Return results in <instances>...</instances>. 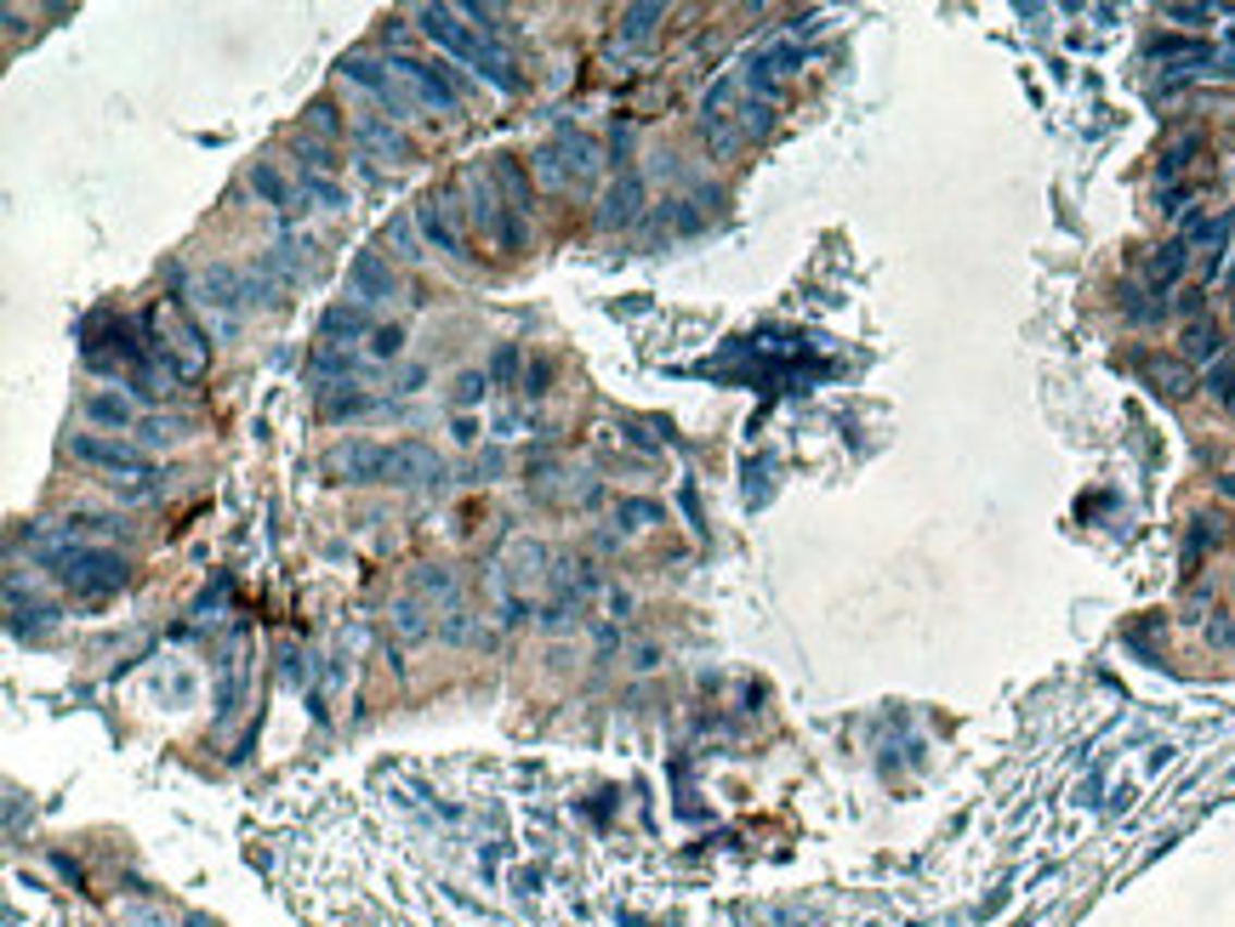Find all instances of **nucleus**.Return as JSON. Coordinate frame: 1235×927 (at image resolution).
Instances as JSON below:
<instances>
[{
    "label": "nucleus",
    "mask_w": 1235,
    "mask_h": 927,
    "mask_svg": "<svg viewBox=\"0 0 1235 927\" xmlns=\"http://www.w3.org/2000/svg\"><path fill=\"white\" fill-rule=\"evenodd\" d=\"M421 35L439 46V52L450 58H462L478 81H490L496 91H518V69L513 58L501 52V46L485 35V29H473V23H462V7H421Z\"/></svg>",
    "instance_id": "obj_1"
},
{
    "label": "nucleus",
    "mask_w": 1235,
    "mask_h": 927,
    "mask_svg": "<svg viewBox=\"0 0 1235 927\" xmlns=\"http://www.w3.org/2000/svg\"><path fill=\"white\" fill-rule=\"evenodd\" d=\"M35 553H40V564L52 569L69 592H81V597H103V592H120L125 581H132L125 558H114L109 546H86V541H69V535H46Z\"/></svg>",
    "instance_id": "obj_2"
},
{
    "label": "nucleus",
    "mask_w": 1235,
    "mask_h": 927,
    "mask_svg": "<svg viewBox=\"0 0 1235 927\" xmlns=\"http://www.w3.org/2000/svg\"><path fill=\"white\" fill-rule=\"evenodd\" d=\"M462 194H467V222L485 234V245L501 250V257H513L524 245V217L508 206V194L496 188V177L473 165V171H462Z\"/></svg>",
    "instance_id": "obj_3"
},
{
    "label": "nucleus",
    "mask_w": 1235,
    "mask_h": 927,
    "mask_svg": "<svg viewBox=\"0 0 1235 927\" xmlns=\"http://www.w3.org/2000/svg\"><path fill=\"white\" fill-rule=\"evenodd\" d=\"M148 324H155V359L171 375H199V370L211 364V342L199 336V324L176 308V302H155Z\"/></svg>",
    "instance_id": "obj_4"
},
{
    "label": "nucleus",
    "mask_w": 1235,
    "mask_h": 927,
    "mask_svg": "<svg viewBox=\"0 0 1235 927\" xmlns=\"http://www.w3.org/2000/svg\"><path fill=\"white\" fill-rule=\"evenodd\" d=\"M325 472L342 479V484H388L393 479V444L347 438L337 449H325Z\"/></svg>",
    "instance_id": "obj_5"
},
{
    "label": "nucleus",
    "mask_w": 1235,
    "mask_h": 927,
    "mask_svg": "<svg viewBox=\"0 0 1235 927\" xmlns=\"http://www.w3.org/2000/svg\"><path fill=\"white\" fill-rule=\"evenodd\" d=\"M416 228L421 239L444 250L450 262H467L473 250H467V228H462V206H456V194H427L421 206H416Z\"/></svg>",
    "instance_id": "obj_6"
},
{
    "label": "nucleus",
    "mask_w": 1235,
    "mask_h": 927,
    "mask_svg": "<svg viewBox=\"0 0 1235 927\" xmlns=\"http://www.w3.org/2000/svg\"><path fill=\"white\" fill-rule=\"evenodd\" d=\"M69 449H74V461H86V467H103V472H114V479H137V484H155V461H148V456H137L132 444H109V438H91V433H81V438H69Z\"/></svg>",
    "instance_id": "obj_7"
},
{
    "label": "nucleus",
    "mask_w": 1235,
    "mask_h": 927,
    "mask_svg": "<svg viewBox=\"0 0 1235 927\" xmlns=\"http://www.w3.org/2000/svg\"><path fill=\"white\" fill-rule=\"evenodd\" d=\"M393 74L405 81V91L416 97L421 109H439V114H456L462 109V97L456 86H450V74L439 63H421V58H393Z\"/></svg>",
    "instance_id": "obj_8"
},
{
    "label": "nucleus",
    "mask_w": 1235,
    "mask_h": 927,
    "mask_svg": "<svg viewBox=\"0 0 1235 927\" xmlns=\"http://www.w3.org/2000/svg\"><path fill=\"white\" fill-rule=\"evenodd\" d=\"M342 81H353V86L370 91V97H382L388 114H411V103H416V97L405 91V81L393 74V63H376V58H359V52L342 58Z\"/></svg>",
    "instance_id": "obj_9"
},
{
    "label": "nucleus",
    "mask_w": 1235,
    "mask_h": 927,
    "mask_svg": "<svg viewBox=\"0 0 1235 927\" xmlns=\"http://www.w3.org/2000/svg\"><path fill=\"white\" fill-rule=\"evenodd\" d=\"M194 302L211 308L217 324L229 331L234 313H240V302H250V280H245V273H234V268H206V273L194 280Z\"/></svg>",
    "instance_id": "obj_10"
},
{
    "label": "nucleus",
    "mask_w": 1235,
    "mask_h": 927,
    "mask_svg": "<svg viewBox=\"0 0 1235 927\" xmlns=\"http://www.w3.org/2000/svg\"><path fill=\"white\" fill-rule=\"evenodd\" d=\"M347 296H359V302H388L393 296V268L376 257V250H359L347 268Z\"/></svg>",
    "instance_id": "obj_11"
},
{
    "label": "nucleus",
    "mask_w": 1235,
    "mask_h": 927,
    "mask_svg": "<svg viewBox=\"0 0 1235 927\" xmlns=\"http://www.w3.org/2000/svg\"><path fill=\"white\" fill-rule=\"evenodd\" d=\"M439 472H444V461L427 444H393V479L388 484H427V479H439Z\"/></svg>",
    "instance_id": "obj_12"
},
{
    "label": "nucleus",
    "mask_w": 1235,
    "mask_h": 927,
    "mask_svg": "<svg viewBox=\"0 0 1235 927\" xmlns=\"http://www.w3.org/2000/svg\"><path fill=\"white\" fill-rule=\"evenodd\" d=\"M86 421L125 433V428L137 421V410H132V398H125V393H86Z\"/></svg>",
    "instance_id": "obj_13"
},
{
    "label": "nucleus",
    "mask_w": 1235,
    "mask_h": 927,
    "mask_svg": "<svg viewBox=\"0 0 1235 927\" xmlns=\"http://www.w3.org/2000/svg\"><path fill=\"white\" fill-rule=\"evenodd\" d=\"M490 177H496V188H501V194H508V206H513L518 217H529V199H536V194H529V177H524V165H518L513 154H501V160L490 165Z\"/></svg>",
    "instance_id": "obj_14"
},
{
    "label": "nucleus",
    "mask_w": 1235,
    "mask_h": 927,
    "mask_svg": "<svg viewBox=\"0 0 1235 927\" xmlns=\"http://www.w3.org/2000/svg\"><path fill=\"white\" fill-rule=\"evenodd\" d=\"M638 206H644V183L638 177H621L610 194H603V222H610V228H615V222H633Z\"/></svg>",
    "instance_id": "obj_15"
},
{
    "label": "nucleus",
    "mask_w": 1235,
    "mask_h": 927,
    "mask_svg": "<svg viewBox=\"0 0 1235 927\" xmlns=\"http://www.w3.org/2000/svg\"><path fill=\"white\" fill-rule=\"evenodd\" d=\"M1139 370H1145V382L1155 387V393H1167V398H1184L1190 393V370H1184L1178 359L1167 364V359H1139Z\"/></svg>",
    "instance_id": "obj_16"
},
{
    "label": "nucleus",
    "mask_w": 1235,
    "mask_h": 927,
    "mask_svg": "<svg viewBox=\"0 0 1235 927\" xmlns=\"http://www.w3.org/2000/svg\"><path fill=\"white\" fill-rule=\"evenodd\" d=\"M1184 262H1190V245H1184V239L1162 245V250L1150 257V285H1155V291H1167V285L1178 280V273H1184Z\"/></svg>",
    "instance_id": "obj_17"
},
{
    "label": "nucleus",
    "mask_w": 1235,
    "mask_h": 927,
    "mask_svg": "<svg viewBox=\"0 0 1235 927\" xmlns=\"http://www.w3.org/2000/svg\"><path fill=\"white\" fill-rule=\"evenodd\" d=\"M7 604H12V626H17L23 638H40V632H46V615H52V609H46V604H35V597H29V604H23V586H17V581L7 586Z\"/></svg>",
    "instance_id": "obj_18"
},
{
    "label": "nucleus",
    "mask_w": 1235,
    "mask_h": 927,
    "mask_svg": "<svg viewBox=\"0 0 1235 927\" xmlns=\"http://www.w3.org/2000/svg\"><path fill=\"white\" fill-rule=\"evenodd\" d=\"M359 143H365V148H376V154L411 160V148H405V137H399V132H393L388 120H359Z\"/></svg>",
    "instance_id": "obj_19"
},
{
    "label": "nucleus",
    "mask_w": 1235,
    "mask_h": 927,
    "mask_svg": "<svg viewBox=\"0 0 1235 927\" xmlns=\"http://www.w3.org/2000/svg\"><path fill=\"white\" fill-rule=\"evenodd\" d=\"M250 188H257L273 211H296V194L285 188V177H280L273 165H250Z\"/></svg>",
    "instance_id": "obj_20"
},
{
    "label": "nucleus",
    "mask_w": 1235,
    "mask_h": 927,
    "mask_svg": "<svg viewBox=\"0 0 1235 927\" xmlns=\"http://www.w3.org/2000/svg\"><path fill=\"white\" fill-rule=\"evenodd\" d=\"M296 188H302V199H319L325 211H337V206H347V194H342V183H337V177H325V171H296Z\"/></svg>",
    "instance_id": "obj_21"
},
{
    "label": "nucleus",
    "mask_w": 1235,
    "mask_h": 927,
    "mask_svg": "<svg viewBox=\"0 0 1235 927\" xmlns=\"http://www.w3.org/2000/svg\"><path fill=\"white\" fill-rule=\"evenodd\" d=\"M655 17H667L661 7H633V12H621V46H644L655 35Z\"/></svg>",
    "instance_id": "obj_22"
},
{
    "label": "nucleus",
    "mask_w": 1235,
    "mask_h": 927,
    "mask_svg": "<svg viewBox=\"0 0 1235 927\" xmlns=\"http://www.w3.org/2000/svg\"><path fill=\"white\" fill-rule=\"evenodd\" d=\"M376 331V324L365 319V308H331V313H325V336H370Z\"/></svg>",
    "instance_id": "obj_23"
},
{
    "label": "nucleus",
    "mask_w": 1235,
    "mask_h": 927,
    "mask_svg": "<svg viewBox=\"0 0 1235 927\" xmlns=\"http://www.w3.org/2000/svg\"><path fill=\"white\" fill-rule=\"evenodd\" d=\"M302 120H308V132H319L325 143H337V137H342V120H337V103H325V97H314V103H308V114H302Z\"/></svg>",
    "instance_id": "obj_24"
},
{
    "label": "nucleus",
    "mask_w": 1235,
    "mask_h": 927,
    "mask_svg": "<svg viewBox=\"0 0 1235 927\" xmlns=\"http://www.w3.org/2000/svg\"><path fill=\"white\" fill-rule=\"evenodd\" d=\"M1184 354H1190V359H1213L1219 354V324H1190V331H1184Z\"/></svg>",
    "instance_id": "obj_25"
},
{
    "label": "nucleus",
    "mask_w": 1235,
    "mask_h": 927,
    "mask_svg": "<svg viewBox=\"0 0 1235 927\" xmlns=\"http://www.w3.org/2000/svg\"><path fill=\"white\" fill-rule=\"evenodd\" d=\"M365 342H370V359H399L405 354V331H399V324H376Z\"/></svg>",
    "instance_id": "obj_26"
},
{
    "label": "nucleus",
    "mask_w": 1235,
    "mask_h": 927,
    "mask_svg": "<svg viewBox=\"0 0 1235 927\" xmlns=\"http://www.w3.org/2000/svg\"><path fill=\"white\" fill-rule=\"evenodd\" d=\"M1155 58H1167V63H1207L1213 52L1196 46V40H1162V46H1155Z\"/></svg>",
    "instance_id": "obj_27"
},
{
    "label": "nucleus",
    "mask_w": 1235,
    "mask_h": 927,
    "mask_svg": "<svg viewBox=\"0 0 1235 927\" xmlns=\"http://www.w3.org/2000/svg\"><path fill=\"white\" fill-rule=\"evenodd\" d=\"M615 518L626 523V530H644V523H655V518H661V507H655V500H621V507H615Z\"/></svg>",
    "instance_id": "obj_28"
},
{
    "label": "nucleus",
    "mask_w": 1235,
    "mask_h": 927,
    "mask_svg": "<svg viewBox=\"0 0 1235 927\" xmlns=\"http://www.w3.org/2000/svg\"><path fill=\"white\" fill-rule=\"evenodd\" d=\"M1207 387H1213V398H1219V405L1235 416V370L1230 364H1213V375H1207Z\"/></svg>",
    "instance_id": "obj_29"
},
{
    "label": "nucleus",
    "mask_w": 1235,
    "mask_h": 927,
    "mask_svg": "<svg viewBox=\"0 0 1235 927\" xmlns=\"http://www.w3.org/2000/svg\"><path fill=\"white\" fill-rule=\"evenodd\" d=\"M485 387H490V375H478V370H467L462 382H456V405H473V398L485 393Z\"/></svg>",
    "instance_id": "obj_30"
},
{
    "label": "nucleus",
    "mask_w": 1235,
    "mask_h": 927,
    "mask_svg": "<svg viewBox=\"0 0 1235 927\" xmlns=\"http://www.w3.org/2000/svg\"><path fill=\"white\" fill-rule=\"evenodd\" d=\"M388 250H393V257H416V250H411V228H405V222H388Z\"/></svg>",
    "instance_id": "obj_31"
},
{
    "label": "nucleus",
    "mask_w": 1235,
    "mask_h": 927,
    "mask_svg": "<svg viewBox=\"0 0 1235 927\" xmlns=\"http://www.w3.org/2000/svg\"><path fill=\"white\" fill-rule=\"evenodd\" d=\"M1167 17L1173 23H1201V17H1213V12H1207V7H1167Z\"/></svg>",
    "instance_id": "obj_32"
}]
</instances>
